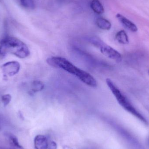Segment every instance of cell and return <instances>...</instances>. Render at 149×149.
I'll return each mask as SVG.
<instances>
[{
  "label": "cell",
  "mask_w": 149,
  "mask_h": 149,
  "mask_svg": "<svg viewBox=\"0 0 149 149\" xmlns=\"http://www.w3.org/2000/svg\"><path fill=\"white\" fill-rule=\"evenodd\" d=\"M57 146L56 143L54 141H52L49 143V146L47 149H57Z\"/></svg>",
  "instance_id": "obj_15"
},
{
  "label": "cell",
  "mask_w": 149,
  "mask_h": 149,
  "mask_svg": "<svg viewBox=\"0 0 149 149\" xmlns=\"http://www.w3.org/2000/svg\"><path fill=\"white\" fill-rule=\"evenodd\" d=\"M18 5L24 9L33 10L35 8L34 0H15Z\"/></svg>",
  "instance_id": "obj_12"
},
{
  "label": "cell",
  "mask_w": 149,
  "mask_h": 149,
  "mask_svg": "<svg viewBox=\"0 0 149 149\" xmlns=\"http://www.w3.org/2000/svg\"><path fill=\"white\" fill-rule=\"evenodd\" d=\"M13 54L17 57L24 58L29 56L28 46L20 39L10 36H6L0 42V55Z\"/></svg>",
  "instance_id": "obj_2"
},
{
  "label": "cell",
  "mask_w": 149,
  "mask_h": 149,
  "mask_svg": "<svg viewBox=\"0 0 149 149\" xmlns=\"http://www.w3.org/2000/svg\"><path fill=\"white\" fill-rule=\"evenodd\" d=\"M1 122H0V130H1Z\"/></svg>",
  "instance_id": "obj_16"
},
{
  "label": "cell",
  "mask_w": 149,
  "mask_h": 149,
  "mask_svg": "<svg viewBox=\"0 0 149 149\" xmlns=\"http://www.w3.org/2000/svg\"><path fill=\"white\" fill-rule=\"evenodd\" d=\"M1 69L3 74L5 75L9 76H14L19 72L20 65L16 61H11L3 65Z\"/></svg>",
  "instance_id": "obj_5"
},
{
  "label": "cell",
  "mask_w": 149,
  "mask_h": 149,
  "mask_svg": "<svg viewBox=\"0 0 149 149\" xmlns=\"http://www.w3.org/2000/svg\"><path fill=\"white\" fill-rule=\"evenodd\" d=\"M47 63L55 68L62 69L72 74L77 79L91 87H96L97 82L94 77L88 72L81 70L75 66L72 63L64 58L59 56H52L46 60Z\"/></svg>",
  "instance_id": "obj_1"
},
{
  "label": "cell",
  "mask_w": 149,
  "mask_h": 149,
  "mask_svg": "<svg viewBox=\"0 0 149 149\" xmlns=\"http://www.w3.org/2000/svg\"><path fill=\"white\" fill-rule=\"evenodd\" d=\"M11 96L10 94H5L1 97L2 102L4 106H7L11 101Z\"/></svg>",
  "instance_id": "obj_14"
},
{
  "label": "cell",
  "mask_w": 149,
  "mask_h": 149,
  "mask_svg": "<svg viewBox=\"0 0 149 149\" xmlns=\"http://www.w3.org/2000/svg\"><path fill=\"white\" fill-rule=\"evenodd\" d=\"M8 141L11 148L13 149H24L22 146L20 145L17 138L15 136L11 133H7L6 134Z\"/></svg>",
  "instance_id": "obj_8"
},
{
  "label": "cell",
  "mask_w": 149,
  "mask_h": 149,
  "mask_svg": "<svg viewBox=\"0 0 149 149\" xmlns=\"http://www.w3.org/2000/svg\"><path fill=\"white\" fill-rule=\"evenodd\" d=\"M116 39L118 42L121 44H128L129 43L128 36L124 30L120 31L116 33Z\"/></svg>",
  "instance_id": "obj_11"
},
{
  "label": "cell",
  "mask_w": 149,
  "mask_h": 149,
  "mask_svg": "<svg viewBox=\"0 0 149 149\" xmlns=\"http://www.w3.org/2000/svg\"><path fill=\"white\" fill-rule=\"evenodd\" d=\"M45 85L42 81L35 80L32 81L31 86V93L40 92L44 88Z\"/></svg>",
  "instance_id": "obj_13"
},
{
  "label": "cell",
  "mask_w": 149,
  "mask_h": 149,
  "mask_svg": "<svg viewBox=\"0 0 149 149\" xmlns=\"http://www.w3.org/2000/svg\"><path fill=\"white\" fill-rule=\"evenodd\" d=\"M88 40L93 45L100 49L102 54L108 58L114 60L117 63L122 61V56L117 51L105 43L98 37L91 36Z\"/></svg>",
  "instance_id": "obj_4"
},
{
  "label": "cell",
  "mask_w": 149,
  "mask_h": 149,
  "mask_svg": "<svg viewBox=\"0 0 149 149\" xmlns=\"http://www.w3.org/2000/svg\"><path fill=\"white\" fill-rule=\"evenodd\" d=\"M106 82L109 89L113 94L120 105L126 111L136 117L141 121L146 124H148L147 120L131 105L127 97L121 93L120 89L110 79H107Z\"/></svg>",
  "instance_id": "obj_3"
},
{
  "label": "cell",
  "mask_w": 149,
  "mask_h": 149,
  "mask_svg": "<svg viewBox=\"0 0 149 149\" xmlns=\"http://www.w3.org/2000/svg\"><path fill=\"white\" fill-rule=\"evenodd\" d=\"M90 7L96 14L100 15L104 13V7L100 0H92L90 3Z\"/></svg>",
  "instance_id": "obj_10"
},
{
  "label": "cell",
  "mask_w": 149,
  "mask_h": 149,
  "mask_svg": "<svg viewBox=\"0 0 149 149\" xmlns=\"http://www.w3.org/2000/svg\"><path fill=\"white\" fill-rule=\"evenodd\" d=\"M148 74H149V70H148Z\"/></svg>",
  "instance_id": "obj_17"
},
{
  "label": "cell",
  "mask_w": 149,
  "mask_h": 149,
  "mask_svg": "<svg viewBox=\"0 0 149 149\" xmlns=\"http://www.w3.org/2000/svg\"><path fill=\"white\" fill-rule=\"evenodd\" d=\"M49 144L48 139L45 136L38 135L34 139L35 149H47Z\"/></svg>",
  "instance_id": "obj_7"
},
{
  "label": "cell",
  "mask_w": 149,
  "mask_h": 149,
  "mask_svg": "<svg viewBox=\"0 0 149 149\" xmlns=\"http://www.w3.org/2000/svg\"><path fill=\"white\" fill-rule=\"evenodd\" d=\"M116 17V18L119 20L123 25L129 30L134 32H136L138 30L137 26L130 20L123 16V15L117 14Z\"/></svg>",
  "instance_id": "obj_6"
},
{
  "label": "cell",
  "mask_w": 149,
  "mask_h": 149,
  "mask_svg": "<svg viewBox=\"0 0 149 149\" xmlns=\"http://www.w3.org/2000/svg\"><path fill=\"white\" fill-rule=\"evenodd\" d=\"M95 24L98 28L103 30H109L112 27L110 22L103 17L97 18L95 21Z\"/></svg>",
  "instance_id": "obj_9"
}]
</instances>
